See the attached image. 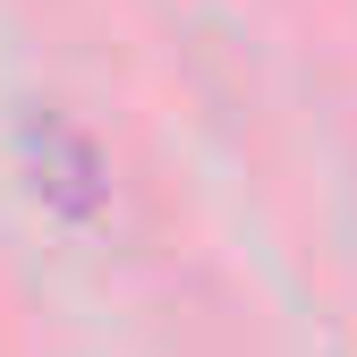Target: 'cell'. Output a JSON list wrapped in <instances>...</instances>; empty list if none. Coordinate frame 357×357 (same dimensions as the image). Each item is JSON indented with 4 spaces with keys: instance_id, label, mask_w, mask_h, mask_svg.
<instances>
[{
    "instance_id": "6da1fadb",
    "label": "cell",
    "mask_w": 357,
    "mask_h": 357,
    "mask_svg": "<svg viewBox=\"0 0 357 357\" xmlns=\"http://www.w3.org/2000/svg\"><path fill=\"white\" fill-rule=\"evenodd\" d=\"M26 145H34V170H43V196H52V204H68V213H94L102 204V162H94V145H85L68 119L43 111L26 128Z\"/></svg>"
}]
</instances>
